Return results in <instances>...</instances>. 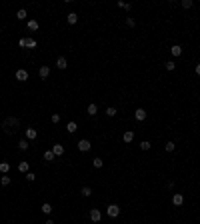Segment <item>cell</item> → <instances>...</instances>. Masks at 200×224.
<instances>
[{
	"label": "cell",
	"mask_w": 200,
	"mask_h": 224,
	"mask_svg": "<svg viewBox=\"0 0 200 224\" xmlns=\"http://www.w3.org/2000/svg\"><path fill=\"white\" fill-rule=\"evenodd\" d=\"M106 214H108L110 218H116V216L120 214V206H116V204H110V206L106 208Z\"/></svg>",
	"instance_id": "cell-1"
},
{
	"label": "cell",
	"mask_w": 200,
	"mask_h": 224,
	"mask_svg": "<svg viewBox=\"0 0 200 224\" xmlns=\"http://www.w3.org/2000/svg\"><path fill=\"white\" fill-rule=\"evenodd\" d=\"M90 140H84V138H82V140H78V150H80V152H88L90 150Z\"/></svg>",
	"instance_id": "cell-2"
},
{
	"label": "cell",
	"mask_w": 200,
	"mask_h": 224,
	"mask_svg": "<svg viewBox=\"0 0 200 224\" xmlns=\"http://www.w3.org/2000/svg\"><path fill=\"white\" fill-rule=\"evenodd\" d=\"M90 220H92V222H100V220H102V212H100L98 208H92V210H90Z\"/></svg>",
	"instance_id": "cell-3"
},
{
	"label": "cell",
	"mask_w": 200,
	"mask_h": 224,
	"mask_svg": "<svg viewBox=\"0 0 200 224\" xmlns=\"http://www.w3.org/2000/svg\"><path fill=\"white\" fill-rule=\"evenodd\" d=\"M146 116H148V114H146V110H144V108H138V110L134 112V118H136L138 122H142V120H146Z\"/></svg>",
	"instance_id": "cell-4"
},
{
	"label": "cell",
	"mask_w": 200,
	"mask_h": 224,
	"mask_svg": "<svg viewBox=\"0 0 200 224\" xmlns=\"http://www.w3.org/2000/svg\"><path fill=\"white\" fill-rule=\"evenodd\" d=\"M16 80H20V82L28 80V72H26L24 68H18V70H16Z\"/></svg>",
	"instance_id": "cell-5"
},
{
	"label": "cell",
	"mask_w": 200,
	"mask_h": 224,
	"mask_svg": "<svg viewBox=\"0 0 200 224\" xmlns=\"http://www.w3.org/2000/svg\"><path fill=\"white\" fill-rule=\"evenodd\" d=\"M172 204H174V206H182V204H184V196H182L180 192H176V194L172 196Z\"/></svg>",
	"instance_id": "cell-6"
},
{
	"label": "cell",
	"mask_w": 200,
	"mask_h": 224,
	"mask_svg": "<svg viewBox=\"0 0 200 224\" xmlns=\"http://www.w3.org/2000/svg\"><path fill=\"white\" fill-rule=\"evenodd\" d=\"M56 66L60 68V70H66V68H68V60L64 58V56H60V58L56 60Z\"/></svg>",
	"instance_id": "cell-7"
},
{
	"label": "cell",
	"mask_w": 200,
	"mask_h": 224,
	"mask_svg": "<svg viewBox=\"0 0 200 224\" xmlns=\"http://www.w3.org/2000/svg\"><path fill=\"white\" fill-rule=\"evenodd\" d=\"M52 152H54V156H62V154H64V146L62 144H54L52 146Z\"/></svg>",
	"instance_id": "cell-8"
},
{
	"label": "cell",
	"mask_w": 200,
	"mask_h": 224,
	"mask_svg": "<svg viewBox=\"0 0 200 224\" xmlns=\"http://www.w3.org/2000/svg\"><path fill=\"white\" fill-rule=\"evenodd\" d=\"M36 128H26V140H36Z\"/></svg>",
	"instance_id": "cell-9"
},
{
	"label": "cell",
	"mask_w": 200,
	"mask_h": 224,
	"mask_svg": "<svg viewBox=\"0 0 200 224\" xmlns=\"http://www.w3.org/2000/svg\"><path fill=\"white\" fill-rule=\"evenodd\" d=\"M28 168H30V164H28L26 160H22V162L18 164V172H22V174H26V172H28Z\"/></svg>",
	"instance_id": "cell-10"
},
{
	"label": "cell",
	"mask_w": 200,
	"mask_h": 224,
	"mask_svg": "<svg viewBox=\"0 0 200 224\" xmlns=\"http://www.w3.org/2000/svg\"><path fill=\"white\" fill-rule=\"evenodd\" d=\"M48 74H50V68H48V66H40V70H38V76H40V78H46Z\"/></svg>",
	"instance_id": "cell-11"
},
{
	"label": "cell",
	"mask_w": 200,
	"mask_h": 224,
	"mask_svg": "<svg viewBox=\"0 0 200 224\" xmlns=\"http://www.w3.org/2000/svg\"><path fill=\"white\" fill-rule=\"evenodd\" d=\"M122 140H124V142H132V140H134V132H132V130H126L124 136H122Z\"/></svg>",
	"instance_id": "cell-12"
},
{
	"label": "cell",
	"mask_w": 200,
	"mask_h": 224,
	"mask_svg": "<svg viewBox=\"0 0 200 224\" xmlns=\"http://www.w3.org/2000/svg\"><path fill=\"white\" fill-rule=\"evenodd\" d=\"M170 54H172L174 58H176V56H180V54H182V48H180L178 44H174L172 48H170Z\"/></svg>",
	"instance_id": "cell-13"
},
{
	"label": "cell",
	"mask_w": 200,
	"mask_h": 224,
	"mask_svg": "<svg viewBox=\"0 0 200 224\" xmlns=\"http://www.w3.org/2000/svg\"><path fill=\"white\" fill-rule=\"evenodd\" d=\"M18 124H20V122H18V118H12V116L4 120V126H18Z\"/></svg>",
	"instance_id": "cell-14"
},
{
	"label": "cell",
	"mask_w": 200,
	"mask_h": 224,
	"mask_svg": "<svg viewBox=\"0 0 200 224\" xmlns=\"http://www.w3.org/2000/svg\"><path fill=\"white\" fill-rule=\"evenodd\" d=\"M0 172H2V174H8V172H10V164H8V162H0Z\"/></svg>",
	"instance_id": "cell-15"
},
{
	"label": "cell",
	"mask_w": 200,
	"mask_h": 224,
	"mask_svg": "<svg viewBox=\"0 0 200 224\" xmlns=\"http://www.w3.org/2000/svg\"><path fill=\"white\" fill-rule=\"evenodd\" d=\"M10 182H12V180H10L8 174H2V176H0V184H2V186H8Z\"/></svg>",
	"instance_id": "cell-16"
},
{
	"label": "cell",
	"mask_w": 200,
	"mask_h": 224,
	"mask_svg": "<svg viewBox=\"0 0 200 224\" xmlns=\"http://www.w3.org/2000/svg\"><path fill=\"white\" fill-rule=\"evenodd\" d=\"M78 22V14L76 12H70L68 14V24H76Z\"/></svg>",
	"instance_id": "cell-17"
},
{
	"label": "cell",
	"mask_w": 200,
	"mask_h": 224,
	"mask_svg": "<svg viewBox=\"0 0 200 224\" xmlns=\"http://www.w3.org/2000/svg\"><path fill=\"white\" fill-rule=\"evenodd\" d=\"M66 130H68V132H70V134H74V132H76V130H78V124H76V122H68Z\"/></svg>",
	"instance_id": "cell-18"
},
{
	"label": "cell",
	"mask_w": 200,
	"mask_h": 224,
	"mask_svg": "<svg viewBox=\"0 0 200 224\" xmlns=\"http://www.w3.org/2000/svg\"><path fill=\"white\" fill-rule=\"evenodd\" d=\"M42 212L44 214H52V204H50V202H44V204H42Z\"/></svg>",
	"instance_id": "cell-19"
},
{
	"label": "cell",
	"mask_w": 200,
	"mask_h": 224,
	"mask_svg": "<svg viewBox=\"0 0 200 224\" xmlns=\"http://www.w3.org/2000/svg\"><path fill=\"white\" fill-rule=\"evenodd\" d=\"M86 112H88L90 116H94V114L98 112V106H96V104H88V108H86Z\"/></svg>",
	"instance_id": "cell-20"
},
{
	"label": "cell",
	"mask_w": 200,
	"mask_h": 224,
	"mask_svg": "<svg viewBox=\"0 0 200 224\" xmlns=\"http://www.w3.org/2000/svg\"><path fill=\"white\" fill-rule=\"evenodd\" d=\"M38 28H40V24L36 20H28V30H38Z\"/></svg>",
	"instance_id": "cell-21"
},
{
	"label": "cell",
	"mask_w": 200,
	"mask_h": 224,
	"mask_svg": "<svg viewBox=\"0 0 200 224\" xmlns=\"http://www.w3.org/2000/svg\"><path fill=\"white\" fill-rule=\"evenodd\" d=\"M16 18H18V20H24V18H26V8H20V10L16 12Z\"/></svg>",
	"instance_id": "cell-22"
},
{
	"label": "cell",
	"mask_w": 200,
	"mask_h": 224,
	"mask_svg": "<svg viewBox=\"0 0 200 224\" xmlns=\"http://www.w3.org/2000/svg\"><path fill=\"white\" fill-rule=\"evenodd\" d=\"M54 152H52V150H46L44 152V160H48V162H50V160H54Z\"/></svg>",
	"instance_id": "cell-23"
},
{
	"label": "cell",
	"mask_w": 200,
	"mask_h": 224,
	"mask_svg": "<svg viewBox=\"0 0 200 224\" xmlns=\"http://www.w3.org/2000/svg\"><path fill=\"white\" fill-rule=\"evenodd\" d=\"M102 164H104V160H100V158H94V160H92V166L94 168H102Z\"/></svg>",
	"instance_id": "cell-24"
},
{
	"label": "cell",
	"mask_w": 200,
	"mask_h": 224,
	"mask_svg": "<svg viewBox=\"0 0 200 224\" xmlns=\"http://www.w3.org/2000/svg\"><path fill=\"white\" fill-rule=\"evenodd\" d=\"M174 148H176L174 142H166V144H164V150H166V152H174Z\"/></svg>",
	"instance_id": "cell-25"
},
{
	"label": "cell",
	"mask_w": 200,
	"mask_h": 224,
	"mask_svg": "<svg viewBox=\"0 0 200 224\" xmlns=\"http://www.w3.org/2000/svg\"><path fill=\"white\" fill-rule=\"evenodd\" d=\"M106 116H116V108H114V106H108V108H106Z\"/></svg>",
	"instance_id": "cell-26"
},
{
	"label": "cell",
	"mask_w": 200,
	"mask_h": 224,
	"mask_svg": "<svg viewBox=\"0 0 200 224\" xmlns=\"http://www.w3.org/2000/svg\"><path fill=\"white\" fill-rule=\"evenodd\" d=\"M28 140H20V142H18V148H20V150H28Z\"/></svg>",
	"instance_id": "cell-27"
},
{
	"label": "cell",
	"mask_w": 200,
	"mask_h": 224,
	"mask_svg": "<svg viewBox=\"0 0 200 224\" xmlns=\"http://www.w3.org/2000/svg\"><path fill=\"white\" fill-rule=\"evenodd\" d=\"M150 142H148V140H142V142H140V150H150Z\"/></svg>",
	"instance_id": "cell-28"
},
{
	"label": "cell",
	"mask_w": 200,
	"mask_h": 224,
	"mask_svg": "<svg viewBox=\"0 0 200 224\" xmlns=\"http://www.w3.org/2000/svg\"><path fill=\"white\" fill-rule=\"evenodd\" d=\"M164 66H166V70H174V68H176V62H174V60H168Z\"/></svg>",
	"instance_id": "cell-29"
},
{
	"label": "cell",
	"mask_w": 200,
	"mask_h": 224,
	"mask_svg": "<svg viewBox=\"0 0 200 224\" xmlns=\"http://www.w3.org/2000/svg\"><path fill=\"white\" fill-rule=\"evenodd\" d=\"M26 48H36V40H34V38H28V40H26Z\"/></svg>",
	"instance_id": "cell-30"
},
{
	"label": "cell",
	"mask_w": 200,
	"mask_h": 224,
	"mask_svg": "<svg viewBox=\"0 0 200 224\" xmlns=\"http://www.w3.org/2000/svg\"><path fill=\"white\" fill-rule=\"evenodd\" d=\"M26 180H28V182H34V180H36V174H34V172H26Z\"/></svg>",
	"instance_id": "cell-31"
},
{
	"label": "cell",
	"mask_w": 200,
	"mask_h": 224,
	"mask_svg": "<svg viewBox=\"0 0 200 224\" xmlns=\"http://www.w3.org/2000/svg\"><path fill=\"white\" fill-rule=\"evenodd\" d=\"M90 194H92V188H90V186H84V188H82V196H90Z\"/></svg>",
	"instance_id": "cell-32"
},
{
	"label": "cell",
	"mask_w": 200,
	"mask_h": 224,
	"mask_svg": "<svg viewBox=\"0 0 200 224\" xmlns=\"http://www.w3.org/2000/svg\"><path fill=\"white\" fill-rule=\"evenodd\" d=\"M118 6H120V8H124V10H130V8H132V6H130V4H126V2H118Z\"/></svg>",
	"instance_id": "cell-33"
},
{
	"label": "cell",
	"mask_w": 200,
	"mask_h": 224,
	"mask_svg": "<svg viewBox=\"0 0 200 224\" xmlns=\"http://www.w3.org/2000/svg\"><path fill=\"white\" fill-rule=\"evenodd\" d=\"M192 6V0H182V8H190Z\"/></svg>",
	"instance_id": "cell-34"
},
{
	"label": "cell",
	"mask_w": 200,
	"mask_h": 224,
	"mask_svg": "<svg viewBox=\"0 0 200 224\" xmlns=\"http://www.w3.org/2000/svg\"><path fill=\"white\" fill-rule=\"evenodd\" d=\"M126 24H128V26H134V24H136V20H134L132 16H128V18H126Z\"/></svg>",
	"instance_id": "cell-35"
},
{
	"label": "cell",
	"mask_w": 200,
	"mask_h": 224,
	"mask_svg": "<svg viewBox=\"0 0 200 224\" xmlns=\"http://www.w3.org/2000/svg\"><path fill=\"white\" fill-rule=\"evenodd\" d=\"M26 40H28V38H20V40H18V46L24 48V46H26Z\"/></svg>",
	"instance_id": "cell-36"
},
{
	"label": "cell",
	"mask_w": 200,
	"mask_h": 224,
	"mask_svg": "<svg viewBox=\"0 0 200 224\" xmlns=\"http://www.w3.org/2000/svg\"><path fill=\"white\" fill-rule=\"evenodd\" d=\"M52 122H54V124L60 122V116H58V114H52Z\"/></svg>",
	"instance_id": "cell-37"
},
{
	"label": "cell",
	"mask_w": 200,
	"mask_h": 224,
	"mask_svg": "<svg viewBox=\"0 0 200 224\" xmlns=\"http://www.w3.org/2000/svg\"><path fill=\"white\" fill-rule=\"evenodd\" d=\"M196 74L200 76V64H196Z\"/></svg>",
	"instance_id": "cell-38"
},
{
	"label": "cell",
	"mask_w": 200,
	"mask_h": 224,
	"mask_svg": "<svg viewBox=\"0 0 200 224\" xmlns=\"http://www.w3.org/2000/svg\"><path fill=\"white\" fill-rule=\"evenodd\" d=\"M44 224H54V222H52V218H48V220H46Z\"/></svg>",
	"instance_id": "cell-39"
}]
</instances>
